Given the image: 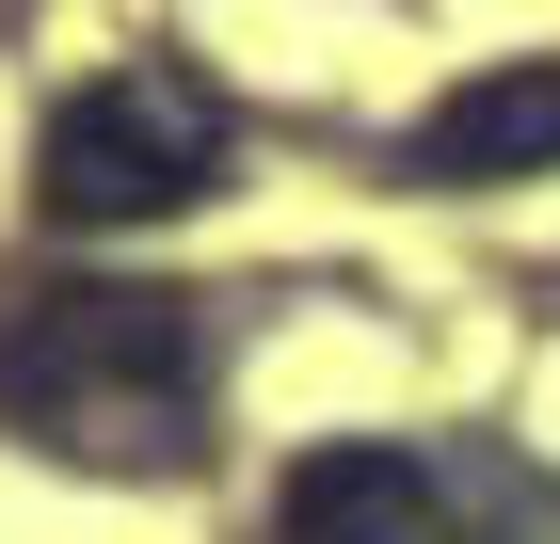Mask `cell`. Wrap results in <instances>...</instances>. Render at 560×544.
Listing matches in <instances>:
<instances>
[{"instance_id":"3957f363","label":"cell","mask_w":560,"mask_h":544,"mask_svg":"<svg viewBox=\"0 0 560 544\" xmlns=\"http://www.w3.org/2000/svg\"><path fill=\"white\" fill-rule=\"evenodd\" d=\"M545 161H560V48L480 65V81H448L417 113V176L432 193H497V176H545Z\"/></svg>"},{"instance_id":"6da1fadb","label":"cell","mask_w":560,"mask_h":544,"mask_svg":"<svg viewBox=\"0 0 560 544\" xmlns=\"http://www.w3.org/2000/svg\"><path fill=\"white\" fill-rule=\"evenodd\" d=\"M0 417L33 432L48 464H129L176 481L209 449V336L176 289H113V273H65V289L0 304Z\"/></svg>"},{"instance_id":"277c9868","label":"cell","mask_w":560,"mask_h":544,"mask_svg":"<svg viewBox=\"0 0 560 544\" xmlns=\"http://www.w3.org/2000/svg\"><path fill=\"white\" fill-rule=\"evenodd\" d=\"M272 529L289 544H432V464L417 449H304L289 497H272Z\"/></svg>"},{"instance_id":"7a4b0ae2","label":"cell","mask_w":560,"mask_h":544,"mask_svg":"<svg viewBox=\"0 0 560 544\" xmlns=\"http://www.w3.org/2000/svg\"><path fill=\"white\" fill-rule=\"evenodd\" d=\"M224 176V96L192 65H113L65 113L33 128V209L81 224V241H129V224H176Z\"/></svg>"}]
</instances>
